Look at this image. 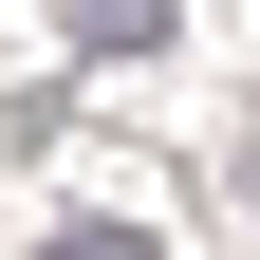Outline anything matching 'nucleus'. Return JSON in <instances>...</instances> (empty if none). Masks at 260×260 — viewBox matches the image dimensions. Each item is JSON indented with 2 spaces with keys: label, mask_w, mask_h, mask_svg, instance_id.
<instances>
[{
  "label": "nucleus",
  "mask_w": 260,
  "mask_h": 260,
  "mask_svg": "<svg viewBox=\"0 0 260 260\" xmlns=\"http://www.w3.org/2000/svg\"><path fill=\"white\" fill-rule=\"evenodd\" d=\"M168 38V0H75V56H149Z\"/></svg>",
  "instance_id": "obj_1"
},
{
  "label": "nucleus",
  "mask_w": 260,
  "mask_h": 260,
  "mask_svg": "<svg viewBox=\"0 0 260 260\" xmlns=\"http://www.w3.org/2000/svg\"><path fill=\"white\" fill-rule=\"evenodd\" d=\"M38 260H149V242H130V223H56Z\"/></svg>",
  "instance_id": "obj_2"
}]
</instances>
